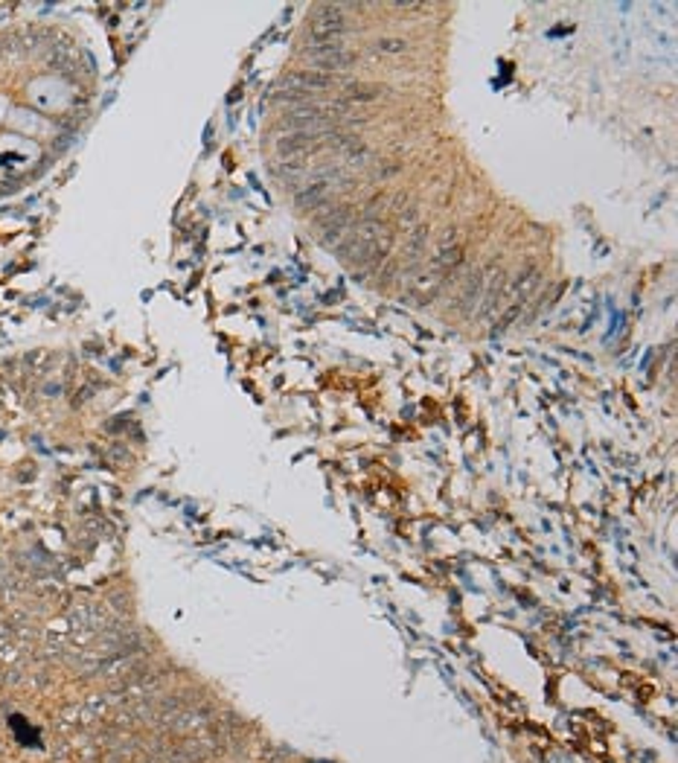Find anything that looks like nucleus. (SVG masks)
<instances>
[{"label": "nucleus", "mask_w": 678, "mask_h": 763, "mask_svg": "<svg viewBox=\"0 0 678 763\" xmlns=\"http://www.w3.org/2000/svg\"><path fill=\"white\" fill-rule=\"evenodd\" d=\"M390 248L393 233L387 231V224L381 219H361L358 224H352L347 239L338 245V257L349 268H356L358 280H364V274L376 271V265L390 257Z\"/></svg>", "instance_id": "nucleus-1"}, {"label": "nucleus", "mask_w": 678, "mask_h": 763, "mask_svg": "<svg viewBox=\"0 0 678 763\" xmlns=\"http://www.w3.org/2000/svg\"><path fill=\"white\" fill-rule=\"evenodd\" d=\"M344 33H347V21L341 6H320L312 15V21H309V38L315 44H335Z\"/></svg>", "instance_id": "nucleus-2"}, {"label": "nucleus", "mask_w": 678, "mask_h": 763, "mask_svg": "<svg viewBox=\"0 0 678 763\" xmlns=\"http://www.w3.org/2000/svg\"><path fill=\"white\" fill-rule=\"evenodd\" d=\"M280 129H288V132H335L329 114H323V108L312 105V102L286 111V114L280 117Z\"/></svg>", "instance_id": "nucleus-3"}, {"label": "nucleus", "mask_w": 678, "mask_h": 763, "mask_svg": "<svg viewBox=\"0 0 678 763\" xmlns=\"http://www.w3.org/2000/svg\"><path fill=\"white\" fill-rule=\"evenodd\" d=\"M335 84V76L320 73V70H294L280 79V93H306L312 96L318 91H327Z\"/></svg>", "instance_id": "nucleus-4"}, {"label": "nucleus", "mask_w": 678, "mask_h": 763, "mask_svg": "<svg viewBox=\"0 0 678 763\" xmlns=\"http://www.w3.org/2000/svg\"><path fill=\"white\" fill-rule=\"evenodd\" d=\"M539 280H542V268L539 265L524 268V271L515 274L510 282H504V291H501V300L498 303H506V306L521 303V306H527L530 294L539 289Z\"/></svg>", "instance_id": "nucleus-5"}, {"label": "nucleus", "mask_w": 678, "mask_h": 763, "mask_svg": "<svg viewBox=\"0 0 678 763\" xmlns=\"http://www.w3.org/2000/svg\"><path fill=\"white\" fill-rule=\"evenodd\" d=\"M303 55L320 70H347L356 62V53L344 50V44H338V41L335 44H312L303 50Z\"/></svg>", "instance_id": "nucleus-6"}, {"label": "nucleus", "mask_w": 678, "mask_h": 763, "mask_svg": "<svg viewBox=\"0 0 678 763\" xmlns=\"http://www.w3.org/2000/svg\"><path fill=\"white\" fill-rule=\"evenodd\" d=\"M352 228V210L349 207H332L327 216L320 219V242L327 248H335L344 242V236Z\"/></svg>", "instance_id": "nucleus-7"}, {"label": "nucleus", "mask_w": 678, "mask_h": 763, "mask_svg": "<svg viewBox=\"0 0 678 763\" xmlns=\"http://www.w3.org/2000/svg\"><path fill=\"white\" fill-rule=\"evenodd\" d=\"M484 286H486V271H477V274H472V277H469V282H466V289L460 291L457 303H455L457 312H469V306L480 300V291H484Z\"/></svg>", "instance_id": "nucleus-8"}, {"label": "nucleus", "mask_w": 678, "mask_h": 763, "mask_svg": "<svg viewBox=\"0 0 678 763\" xmlns=\"http://www.w3.org/2000/svg\"><path fill=\"white\" fill-rule=\"evenodd\" d=\"M373 50L381 53V55H396V53L407 50V41L405 38H378L376 44H373Z\"/></svg>", "instance_id": "nucleus-9"}, {"label": "nucleus", "mask_w": 678, "mask_h": 763, "mask_svg": "<svg viewBox=\"0 0 678 763\" xmlns=\"http://www.w3.org/2000/svg\"><path fill=\"white\" fill-rule=\"evenodd\" d=\"M381 96V88H376V84H352L349 88V100H356V102H370V100H378Z\"/></svg>", "instance_id": "nucleus-10"}, {"label": "nucleus", "mask_w": 678, "mask_h": 763, "mask_svg": "<svg viewBox=\"0 0 678 763\" xmlns=\"http://www.w3.org/2000/svg\"><path fill=\"white\" fill-rule=\"evenodd\" d=\"M425 239H428V233L422 231V228H416V231H414V236H411V245H407V262H416V260H419L422 248H425Z\"/></svg>", "instance_id": "nucleus-11"}]
</instances>
